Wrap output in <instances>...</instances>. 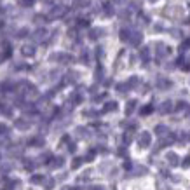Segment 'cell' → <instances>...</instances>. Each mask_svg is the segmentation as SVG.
Instances as JSON below:
<instances>
[{
	"instance_id": "1",
	"label": "cell",
	"mask_w": 190,
	"mask_h": 190,
	"mask_svg": "<svg viewBox=\"0 0 190 190\" xmlns=\"http://www.w3.org/2000/svg\"><path fill=\"white\" fill-rule=\"evenodd\" d=\"M45 35H47V31L44 30V28H40V30H37L35 33H33V39L37 40V42H40V40L45 39Z\"/></svg>"
},
{
	"instance_id": "2",
	"label": "cell",
	"mask_w": 190,
	"mask_h": 190,
	"mask_svg": "<svg viewBox=\"0 0 190 190\" xmlns=\"http://www.w3.org/2000/svg\"><path fill=\"white\" fill-rule=\"evenodd\" d=\"M16 127H18V129H28V127H30V122L25 120V119H18L16 120Z\"/></svg>"
},
{
	"instance_id": "3",
	"label": "cell",
	"mask_w": 190,
	"mask_h": 190,
	"mask_svg": "<svg viewBox=\"0 0 190 190\" xmlns=\"http://www.w3.org/2000/svg\"><path fill=\"white\" fill-rule=\"evenodd\" d=\"M21 52H23L25 56H33V54H35V47H33V45H23Z\"/></svg>"
},
{
	"instance_id": "4",
	"label": "cell",
	"mask_w": 190,
	"mask_h": 190,
	"mask_svg": "<svg viewBox=\"0 0 190 190\" xmlns=\"http://www.w3.org/2000/svg\"><path fill=\"white\" fill-rule=\"evenodd\" d=\"M148 143H150V134H148V133H143L140 136V145L141 147H147Z\"/></svg>"
},
{
	"instance_id": "5",
	"label": "cell",
	"mask_w": 190,
	"mask_h": 190,
	"mask_svg": "<svg viewBox=\"0 0 190 190\" xmlns=\"http://www.w3.org/2000/svg\"><path fill=\"white\" fill-rule=\"evenodd\" d=\"M44 180H45V178H44V174H35V176H31V178H30L31 183H44Z\"/></svg>"
},
{
	"instance_id": "6",
	"label": "cell",
	"mask_w": 190,
	"mask_h": 190,
	"mask_svg": "<svg viewBox=\"0 0 190 190\" xmlns=\"http://www.w3.org/2000/svg\"><path fill=\"white\" fill-rule=\"evenodd\" d=\"M63 12H65V9H63V7H58V9H54L51 12V18H61Z\"/></svg>"
},
{
	"instance_id": "7",
	"label": "cell",
	"mask_w": 190,
	"mask_h": 190,
	"mask_svg": "<svg viewBox=\"0 0 190 190\" xmlns=\"http://www.w3.org/2000/svg\"><path fill=\"white\" fill-rule=\"evenodd\" d=\"M168 159H169V162L173 164V166H176V164H178V157H176L174 153H169V155H168Z\"/></svg>"
},
{
	"instance_id": "8",
	"label": "cell",
	"mask_w": 190,
	"mask_h": 190,
	"mask_svg": "<svg viewBox=\"0 0 190 190\" xmlns=\"http://www.w3.org/2000/svg\"><path fill=\"white\" fill-rule=\"evenodd\" d=\"M44 185H45V190H51L52 185H54V181L52 180H44Z\"/></svg>"
},
{
	"instance_id": "9",
	"label": "cell",
	"mask_w": 190,
	"mask_h": 190,
	"mask_svg": "<svg viewBox=\"0 0 190 190\" xmlns=\"http://www.w3.org/2000/svg\"><path fill=\"white\" fill-rule=\"evenodd\" d=\"M134 105H136V103H134V101H131L129 105H127V108H126V112H127V113H131V112H133V108H134Z\"/></svg>"
},
{
	"instance_id": "10",
	"label": "cell",
	"mask_w": 190,
	"mask_h": 190,
	"mask_svg": "<svg viewBox=\"0 0 190 190\" xmlns=\"http://www.w3.org/2000/svg\"><path fill=\"white\" fill-rule=\"evenodd\" d=\"M42 143H44L42 138H35V140H31V145H42Z\"/></svg>"
},
{
	"instance_id": "11",
	"label": "cell",
	"mask_w": 190,
	"mask_h": 190,
	"mask_svg": "<svg viewBox=\"0 0 190 190\" xmlns=\"http://www.w3.org/2000/svg\"><path fill=\"white\" fill-rule=\"evenodd\" d=\"M150 112H152V107H145V108L141 110V113H143V115H148Z\"/></svg>"
},
{
	"instance_id": "12",
	"label": "cell",
	"mask_w": 190,
	"mask_h": 190,
	"mask_svg": "<svg viewBox=\"0 0 190 190\" xmlns=\"http://www.w3.org/2000/svg\"><path fill=\"white\" fill-rule=\"evenodd\" d=\"M115 108H117V105H115V103H108L105 110H115Z\"/></svg>"
},
{
	"instance_id": "13",
	"label": "cell",
	"mask_w": 190,
	"mask_h": 190,
	"mask_svg": "<svg viewBox=\"0 0 190 190\" xmlns=\"http://www.w3.org/2000/svg\"><path fill=\"white\" fill-rule=\"evenodd\" d=\"M79 166H80V159H75L73 160V164H72V168L75 169V168H79Z\"/></svg>"
},
{
	"instance_id": "14",
	"label": "cell",
	"mask_w": 190,
	"mask_h": 190,
	"mask_svg": "<svg viewBox=\"0 0 190 190\" xmlns=\"http://www.w3.org/2000/svg\"><path fill=\"white\" fill-rule=\"evenodd\" d=\"M171 110V103H164V107H162V112H168Z\"/></svg>"
},
{
	"instance_id": "15",
	"label": "cell",
	"mask_w": 190,
	"mask_h": 190,
	"mask_svg": "<svg viewBox=\"0 0 190 190\" xmlns=\"http://www.w3.org/2000/svg\"><path fill=\"white\" fill-rule=\"evenodd\" d=\"M5 131H7V127L4 124H0V134H5Z\"/></svg>"
},
{
	"instance_id": "16",
	"label": "cell",
	"mask_w": 190,
	"mask_h": 190,
	"mask_svg": "<svg viewBox=\"0 0 190 190\" xmlns=\"http://www.w3.org/2000/svg\"><path fill=\"white\" fill-rule=\"evenodd\" d=\"M26 33H28V31H26V28H23V30H21L19 33H18V37H25Z\"/></svg>"
},
{
	"instance_id": "17",
	"label": "cell",
	"mask_w": 190,
	"mask_h": 190,
	"mask_svg": "<svg viewBox=\"0 0 190 190\" xmlns=\"http://www.w3.org/2000/svg\"><path fill=\"white\" fill-rule=\"evenodd\" d=\"M31 4H33V0H23V5H26V7L31 5Z\"/></svg>"
},
{
	"instance_id": "18",
	"label": "cell",
	"mask_w": 190,
	"mask_h": 190,
	"mask_svg": "<svg viewBox=\"0 0 190 190\" xmlns=\"http://www.w3.org/2000/svg\"><path fill=\"white\" fill-rule=\"evenodd\" d=\"M183 166H185V168H189V166H190V157H187V159H185V162H183Z\"/></svg>"
},
{
	"instance_id": "19",
	"label": "cell",
	"mask_w": 190,
	"mask_h": 190,
	"mask_svg": "<svg viewBox=\"0 0 190 190\" xmlns=\"http://www.w3.org/2000/svg\"><path fill=\"white\" fill-rule=\"evenodd\" d=\"M25 166H26V169H33V162H26Z\"/></svg>"
},
{
	"instance_id": "20",
	"label": "cell",
	"mask_w": 190,
	"mask_h": 190,
	"mask_svg": "<svg viewBox=\"0 0 190 190\" xmlns=\"http://www.w3.org/2000/svg\"><path fill=\"white\" fill-rule=\"evenodd\" d=\"M150 2H155V0H150Z\"/></svg>"
}]
</instances>
